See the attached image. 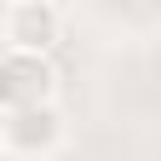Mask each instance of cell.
I'll list each match as a JSON object with an SVG mask.
<instances>
[{
	"instance_id": "6da1fadb",
	"label": "cell",
	"mask_w": 161,
	"mask_h": 161,
	"mask_svg": "<svg viewBox=\"0 0 161 161\" xmlns=\"http://www.w3.org/2000/svg\"><path fill=\"white\" fill-rule=\"evenodd\" d=\"M65 126H60V111L45 101V106H20V111H0V151L5 156H20V161H35V156H50L60 146Z\"/></svg>"
},
{
	"instance_id": "7a4b0ae2",
	"label": "cell",
	"mask_w": 161,
	"mask_h": 161,
	"mask_svg": "<svg viewBox=\"0 0 161 161\" xmlns=\"http://www.w3.org/2000/svg\"><path fill=\"white\" fill-rule=\"evenodd\" d=\"M55 101V70L45 55H25L10 50L0 60V111H20V106H45Z\"/></svg>"
},
{
	"instance_id": "3957f363",
	"label": "cell",
	"mask_w": 161,
	"mask_h": 161,
	"mask_svg": "<svg viewBox=\"0 0 161 161\" xmlns=\"http://www.w3.org/2000/svg\"><path fill=\"white\" fill-rule=\"evenodd\" d=\"M5 40H10V50L45 55L60 40V10L50 0H10L5 5Z\"/></svg>"
},
{
	"instance_id": "277c9868",
	"label": "cell",
	"mask_w": 161,
	"mask_h": 161,
	"mask_svg": "<svg viewBox=\"0 0 161 161\" xmlns=\"http://www.w3.org/2000/svg\"><path fill=\"white\" fill-rule=\"evenodd\" d=\"M0 5H10V0H0Z\"/></svg>"
}]
</instances>
